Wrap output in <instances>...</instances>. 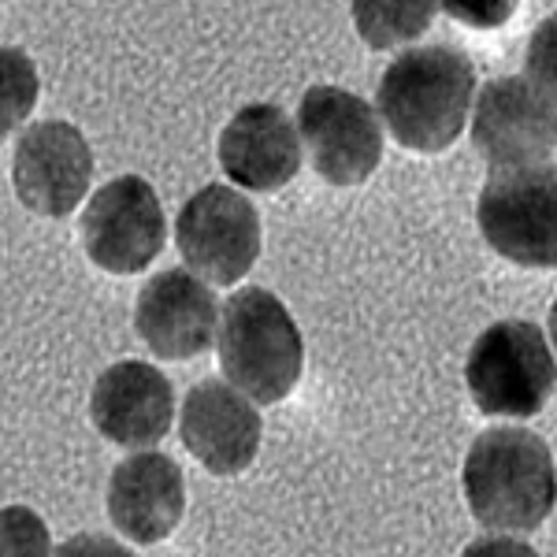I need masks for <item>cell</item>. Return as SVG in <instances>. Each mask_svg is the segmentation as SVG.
<instances>
[{
    "instance_id": "16",
    "label": "cell",
    "mask_w": 557,
    "mask_h": 557,
    "mask_svg": "<svg viewBox=\"0 0 557 557\" xmlns=\"http://www.w3.org/2000/svg\"><path fill=\"white\" fill-rule=\"evenodd\" d=\"M368 49H398L428 34L438 0H349Z\"/></svg>"
},
{
    "instance_id": "5",
    "label": "cell",
    "mask_w": 557,
    "mask_h": 557,
    "mask_svg": "<svg viewBox=\"0 0 557 557\" xmlns=\"http://www.w3.org/2000/svg\"><path fill=\"white\" fill-rule=\"evenodd\" d=\"M480 235L520 268H557V164L498 168L475 201Z\"/></svg>"
},
{
    "instance_id": "9",
    "label": "cell",
    "mask_w": 557,
    "mask_h": 557,
    "mask_svg": "<svg viewBox=\"0 0 557 557\" xmlns=\"http://www.w3.org/2000/svg\"><path fill=\"white\" fill-rule=\"evenodd\" d=\"M472 146L494 172L543 164L557 146V104L528 78H491L475 94Z\"/></svg>"
},
{
    "instance_id": "15",
    "label": "cell",
    "mask_w": 557,
    "mask_h": 557,
    "mask_svg": "<svg viewBox=\"0 0 557 557\" xmlns=\"http://www.w3.org/2000/svg\"><path fill=\"white\" fill-rule=\"evenodd\" d=\"M220 168L257 194L283 190L301 172V138L278 104H246L220 134Z\"/></svg>"
},
{
    "instance_id": "11",
    "label": "cell",
    "mask_w": 557,
    "mask_h": 557,
    "mask_svg": "<svg viewBox=\"0 0 557 557\" xmlns=\"http://www.w3.org/2000/svg\"><path fill=\"white\" fill-rule=\"evenodd\" d=\"M134 331L164 361H194L220 331V305L212 286L186 268L152 275L134 305Z\"/></svg>"
},
{
    "instance_id": "18",
    "label": "cell",
    "mask_w": 557,
    "mask_h": 557,
    "mask_svg": "<svg viewBox=\"0 0 557 557\" xmlns=\"http://www.w3.org/2000/svg\"><path fill=\"white\" fill-rule=\"evenodd\" d=\"M524 75L528 83H535L557 104V15H546L535 26L532 41H528Z\"/></svg>"
},
{
    "instance_id": "17",
    "label": "cell",
    "mask_w": 557,
    "mask_h": 557,
    "mask_svg": "<svg viewBox=\"0 0 557 557\" xmlns=\"http://www.w3.org/2000/svg\"><path fill=\"white\" fill-rule=\"evenodd\" d=\"M38 101V75L23 49H4V134H12Z\"/></svg>"
},
{
    "instance_id": "10",
    "label": "cell",
    "mask_w": 557,
    "mask_h": 557,
    "mask_svg": "<svg viewBox=\"0 0 557 557\" xmlns=\"http://www.w3.org/2000/svg\"><path fill=\"white\" fill-rule=\"evenodd\" d=\"M15 194L30 212L64 220L83 205L94 178V152L83 131L64 120H45L23 131L12 160Z\"/></svg>"
},
{
    "instance_id": "14",
    "label": "cell",
    "mask_w": 557,
    "mask_h": 557,
    "mask_svg": "<svg viewBox=\"0 0 557 557\" xmlns=\"http://www.w3.org/2000/svg\"><path fill=\"white\" fill-rule=\"evenodd\" d=\"M183 443L212 475H238L260 450V417L235 383L201 380L183 401Z\"/></svg>"
},
{
    "instance_id": "3",
    "label": "cell",
    "mask_w": 557,
    "mask_h": 557,
    "mask_svg": "<svg viewBox=\"0 0 557 557\" xmlns=\"http://www.w3.org/2000/svg\"><path fill=\"white\" fill-rule=\"evenodd\" d=\"M220 368L242 394L275 406L298 386L305 343L294 317L272 290L242 286L223 305Z\"/></svg>"
},
{
    "instance_id": "2",
    "label": "cell",
    "mask_w": 557,
    "mask_h": 557,
    "mask_svg": "<svg viewBox=\"0 0 557 557\" xmlns=\"http://www.w3.org/2000/svg\"><path fill=\"white\" fill-rule=\"evenodd\" d=\"M465 498L491 532H535L557 506V469L543 435L491 428L465 457Z\"/></svg>"
},
{
    "instance_id": "12",
    "label": "cell",
    "mask_w": 557,
    "mask_h": 557,
    "mask_svg": "<svg viewBox=\"0 0 557 557\" xmlns=\"http://www.w3.org/2000/svg\"><path fill=\"white\" fill-rule=\"evenodd\" d=\"M89 417L112 446L146 450L172 431L175 391L160 368L146 361H120L97 375Z\"/></svg>"
},
{
    "instance_id": "20",
    "label": "cell",
    "mask_w": 557,
    "mask_h": 557,
    "mask_svg": "<svg viewBox=\"0 0 557 557\" xmlns=\"http://www.w3.org/2000/svg\"><path fill=\"white\" fill-rule=\"evenodd\" d=\"M546 327H550V338H554V346H557V301L550 305V323H546Z\"/></svg>"
},
{
    "instance_id": "19",
    "label": "cell",
    "mask_w": 557,
    "mask_h": 557,
    "mask_svg": "<svg viewBox=\"0 0 557 557\" xmlns=\"http://www.w3.org/2000/svg\"><path fill=\"white\" fill-rule=\"evenodd\" d=\"M450 20L472 26V30H498L517 15L520 0H438Z\"/></svg>"
},
{
    "instance_id": "4",
    "label": "cell",
    "mask_w": 557,
    "mask_h": 557,
    "mask_svg": "<svg viewBox=\"0 0 557 557\" xmlns=\"http://www.w3.org/2000/svg\"><path fill=\"white\" fill-rule=\"evenodd\" d=\"M472 401L487 417H535L557 386V364L543 331L528 320H502L483 331L465 361Z\"/></svg>"
},
{
    "instance_id": "6",
    "label": "cell",
    "mask_w": 557,
    "mask_h": 557,
    "mask_svg": "<svg viewBox=\"0 0 557 557\" xmlns=\"http://www.w3.org/2000/svg\"><path fill=\"white\" fill-rule=\"evenodd\" d=\"M175 246L205 283L231 286L260 257V215L235 186L209 183L178 212Z\"/></svg>"
},
{
    "instance_id": "13",
    "label": "cell",
    "mask_w": 557,
    "mask_h": 557,
    "mask_svg": "<svg viewBox=\"0 0 557 557\" xmlns=\"http://www.w3.org/2000/svg\"><path fill=\"white\" fill-rule=\"evenodd\" d=\"M186 509L183 469L157 450H138L120 461L108 480V517L131 543L149 546L178 528Z\"/></svg>"
},
{
    "instance_id": "7",
    "label": "cell",
    "mask_w": 557,
    "mask_h": 557,
    "mask_svg": "<svg viewBox=\"0 0 557 557\" xmlns=\"http://www.w3.org/2000/svg\"><path fill=\"white\" fill-rule=\"evenodd\" d=\"M301 146L331 186H361L383 160V127L375 108L343 86L305 89L298 108Z\"/></svg>"
},
{
    "instance_id": "1",
    "label": "cell",
    "mask_w": 557,
    "mask_h": 557,
    "mask_svg": "<svg viewBox=\"0 0 557 557\" xmlns=\"http://www.w3.org/2000/svg\"><path fill=\"white\" fill-rule=\"evenodd\" d=\"M475 97V67L454 45L409 49L380 78V115L398 146L443 152L465 131Z\"/></svg>"
},
{
    "instance_id": "8",
    "label": "cell",
    "mask_w": 557,
    "mask_h": 557,
    "mask_svg": "<svg viewBox=\"0 0 557 557\" xmlns=\"http://www.w3.org/2000/svg\"><path fill=\"white\" fill-rule=\"evenodd\" d=\"M168 220L157 190L138 175H120L89 197L83 212V246L97 268L134 275L160 257Z\"/></svg>"
}]
</instances>
